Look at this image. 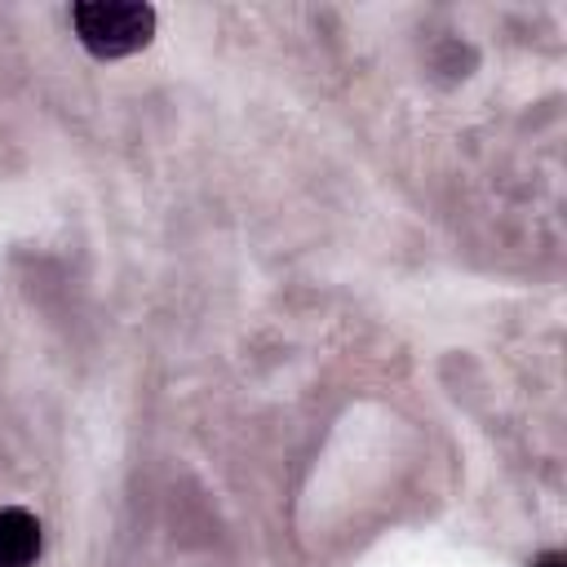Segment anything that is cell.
<instances>
[{
    "instance_id": "cell-1",
    "label": "cell",
    "mask_w": 567,
    "mask_h": 567,
    "mask_svg": "<svg viewBox=\"0 0 567 567\" xmlns=\"http://www.w3.org/2000/svg\"><path fill=\"white\" fill-rule=\"evenodd\" d=\"M71 27L93 58H128L151 44L155 9L142 0H80L71 4Z\"/></svg>"
},
{
    "instance_id": "cell-2",
    "label": "cell",
    "mask_w": 567,
    "mask_h": 567,
    "mask_svg": "<svg viewBox=\"0 0 567 567\" xmlns=\"http://www.w3.org/2000/svg\"><path fill=\"white\" fill-rule=\"evenodd\" d=\"M40 558V518L9 505L0 509V567H31Z\"/></svg>"
},
{
    "instance_id": "cell-3",
    "label": "cell",
    "mask_w": 567,
    "mask_h": 567,
    "mask_svg": "<svg viewBox=\"0 0 567 567\" xmlns=\"http://www.w3.org/2000/svg\"><path fill=\"white\" fill-rule=\"evenodd\" d=\"M532 567H563V554H558V549H549V554H540Z\"/></svg>"
}]
</instances>
